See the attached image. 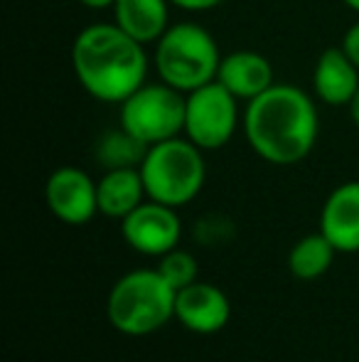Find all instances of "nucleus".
<instances>
[{
	"mask_svg": "<svg viewBox=\"0 0 359 362\" xmlns=\"http://www.w3.org/2000/svg\"><path fill=\"white\" fill-rule=\"evenodd\" d=\"M140 175H143L148 200L163 202L175 210L190 205L202 192L207 180L202 148L180 136L150 146L140 163Z\"/></svg>",
	"mask_w": 359,
	"mask_h": 362,
	"instance_id": "obj_5",
	"label": "nucleus"
},
{
	"mask_svg": "<svg viewBox=\"0 0 359 362\" xmlns=\"http://www.w3.org/2000/svg\"><path fill=\"white\" fill-rule=\"evenodd\" d=\"M158 272L165 281L170 284L175 291L187 288L190 284L197 281V272H200V264L185 249H173V252L163 254L158 264Z\"/></svg>",
	"mask_w": 359,
	"mask_h": 362,
	"instance_id": "obj_18",
	"label": "nucleus"
},
{
	"mask_svg": "<svg viewBox=\"0 0 359 362\" xmlns=\"http://www.w3.org/2000/svg\"><path fill=\"white\" fill-rule=\"evenodd\" d=\"M79 3L89 10H106V8H114L116 0H79Z\"/></svg>",
	"mask_w": 359,
	"mask_h": 362,
	"instance_id": "obj_21",
	"label": "nucleus"
},
{
	"mask_svg": "<svg viewBox=\"0 0 359 362\" xmlns=\"http://www.w3.org/2000/svg\"><path fill=\"white\" fill-rule=\"evenodd\" d=\"M96 190H99V212L114 219L128 217L148 197L140 168L106 170L101 180L96 182Z\"/></svg>",
	"mask_w": 359,
	"mask_h": 362,
	"instance_id": "obj_14",
	"label": "nucleus"
},
{
	"mask_svg": "<svg viewBox=\"0 0 359 362\" xmlns=\"http://www.w3.org/2000/svg\"><path fill=\"white\" fill-rule=\"evenodd\" d=\"M185 99L187 94L165 81L143 84L121 104V129L148 148L178 139L185 131Z\"/></svg>",
	"mask_w": 359,
	"mask_h": 362,
	"instance_id": "obj_6",
	"label": "nucleus"
},
{
	"mask_svg": "<svg viewBox=\"0 0 359 362\" xmlns=\"http://www.w3.org/2000/svg\"><path fill=\"white\" fill-rule=\"evenodd\" d=\"M342 49L350 54V59L359 67V20L345 33V40H342Z\"/></svg>",
	"mask_w": 359,
	"mask_h": 362,
	"instance_id": "obj_20",
	"label": "nucleus"
},
{
	"mask_svg": "<svg viewBox=\"0 0 359 362\" xmlns=\"http://www.w3.org/2000/svg\"><path fill=\"white\" fill-rule=\"evenodd\" d=\"M320 121L315 101L291 84H273L249 101L244 136L251 151L271 165H296L315 148Z\"/></svg>",
	"mask_w": 359,
	"mask_h": 362,
	"instance_id": "obj_1",
	"label": "nucleus"
},
{
	"mask_svg": "<svg viewBox=\"0 0 359 362\" xmlns=\"http://www.w3.org/2000/svg\"><path fill=\"white\" fill-rule=\"evenodd\" d=\"M175 318L197 335L219 333L231 318V305L226 293L214 284L195 281L178 291L175 298Z\"/></svg>",
	"mask_w": 359,
	"mask_h": 362,
	"instance_id": "obj_10",
	"label": "nucleus"
},
{
	"mask_svg": "<svg viewBox=\"0 0 359 362\" xmlns=\"http://www.w3.org/2000/svg\"><path fill=\"white\" fill-rule=\"evenodd\" d=\"M148 146L140 144L138 139L128 134L126 129L109 131L96 146V158L106 170H116V168H140Z\"/></svg>",
	"mask_w": 359,
	"mask_h": 362,
	"instance_id": "obj_17",
	"label": "nucleus"
},
{
	"mask_svg": "<svg viewBox=\"0 0 359 362\" xmlns=\"http://www.w3.org/2000/svg\"><path fill=\"white\" fill-rule=\"evenodd\" d=\"M47 207L64 224H87L99 212V190L89 173L74 165L57 168L44 185Z\"/></svg>",
	"mask_w": 359,
	"mask_h": 362,
	"instance_id": "obj_9",
	"label": "nucleus"
},
{
	"mask_svg": "<svg viewBox=\"0 0 359 362\" xmlns=\"http://www.w3.org/2000/svg\"><path fill=\"white\" fill-rule=\"evenodd\" d=\"M312 86L327 106H350L359 91V67L342 47H330L317 59Z\"/></svg>",
	"mask_w": 359,
	"mask_h": 362,
	"instance_id": "obj_12",
	"label": "nucleus"
},
{
	"mask_svg": "<svg viewBox=\"0 0 359 362\" xmlns=\"http://www.w3.org/2000/svg\"><path fill=\"white\" fill-rule=\"evenodd\" d=\"M320 232L340 254L359 252V180L342 182L327 195L320 212Z\"/></svg>",
	"mask_w": 359,
	"mask_h": 362,
	"instance_id": "obj_11",
	"label": "nucleus"
},
{
	"mask_svg": "<svg viewBox=\"0 0 359 362\" xmlns=\"http://www.w3.org/2000/svg\"><path fill=\"white\" fill-rule=\"evenodd\" d=\"M121 232L130 249L145 257H163L178 249L182 237V222L175 207L145 200L128 217L121 219Z\"/></svg>",
	"mask_w": 359,
	"mask_h": 362,
	"instance_id": "obj_8",
	"label": "nucleus"
},
{
	"mask_svg": "<svg viewBox=\"0 0 359 362\" xmlns=\"http://www.w3.org/2000/svg\"><path fill=\"white\" fill-rule=\"evenodd\" d=\"M155 47V69L160 81L182 94L209 84L219 74L221 54L209 30L197 23L170 25Z\"/></svg>",
	"mask_w": 359,
	"mask_h": 362,
	"instance_id": "obj_4",
	"label": "nucleus"
},
{
	"mask_svg": "<svg viewBox=\"0 0 359 362\" xmlns=\"http://www.w3.org/2000/svg\"><path fill=\"white\" fill-rule=\"evenodd\" d=\"M345 5L350 10H355V13H359V0H345Z\"/></svg>",
	"mask_w": 359,
	"mask_h": 362,
	"instance_id": "obj_23",
	"label": "nucleus"
},
{
	"mask_svg": "<svg viewBox=\"0 0 359 362\" xmlns=\"http://www.w3.org/2000/svg\"><path fill=\"white\" fill-rule=\"evenodd\" d=\"M239 124L236 96L219 81L190 91L185 99V136L202 151H219L234 139Z\"/></svg>",
	"mask_w": 359,
	"mask_h": 362,
	"instance_id": "obj_7",
	"label": "nucleus"
},
{
	"mask_svg": "<svg viewBox=\"0 0 359 362\" xmlns=\"http://www.w3.org/2000/svg\"><path fill=\"white\" fill-rule=\"evenodd\" d=\"M350 114H352V121H355V126L359 129V91H357V96L352 99V104H350Z\"/></svg>",
	"mask_w": 359,
	"mask_h": 362,
	"instance_id": "obj_22",
	"label": "nucleus"
},
{
	"mask_svg": "<svg viewBox=\"0 0 359 362\" xmlns=\"http://www.w3.org/2000/svg\"><path fill=\"white\" fill-rule=\"evenodd\" d=\"M178 291L158 269H135L114 284L106 300V315L118 333L143 338L175 318Z\"/></svg>",
	"mask_w": 359,
	"mask_h": 362,
	"instance_id": "obj_3",
	"label": "nucleus"
},
{
	"mask_svg": "<svg viewBox=\"0 0 359 362\" xmlns=\"http://www.w3.org/2000/svg\"><path fill=\"white\" fill-rule=\"evenodd\" d=\"M72 69L89 96L106 104H123L145 84L148 57L143 45L116 23H99L74 37Z\"/></svg>",
	"mask_w": 359,
	"mask_h": 362,
	"instance_id": "obj_2",
	"label": "nucleus"
},
{
	"mask_svg": "<svg viewBox=\"0 0 359 362\" xmlns=\"http://www.w3.org/2000/svg\"><path fill=\"white\" fill-rule=\"evenodd\" d=\"M173 5H178L180 10H187V13H207V10L219 8L224 0H170Z\"/></svg>",
	"mask_w": 359,
	"mask_h": 362,
	"instance_id": "obj_19",
	"label": "nucleus"
},
{
	"mask_svg": "<svg viewBox=\"0 0 359 362\" xmlns=\"http://www.w3.org/2000/svg\"><path fill=\"white\" fill-rule=\"evenodd\" d=\"M217 81L221 86L231 91L236 99H256L259 94H264L266 89H271L276 81H273V67L271 62L259 52H251V49H239V52H231L226 57H221L219 74Z\"/></svg>",
	"mask_w": 359,
	"mask_h": 362,
	"instance_id": "obj_13",
	"label": "nucleus"
},
{
	"mask_svg": "<svg viewBox=\"0 0 359 362\" xmlns=\"http://www.w3.org/2000/svg\"><path fill=\"white\" fill-rule=\"evenodd\" d=\"M170 0H116V25L140 45L158 42L170 28Z\"/></svg>",
	"mask_w": 359,
	"mask_h": 362,
	"instance_id": "obj_15",
	"label": "nucleus"
},
{
	"mask_svg": "<svg viewBox=\"0 0 359 362\" xmlns=\"http://www.w3.org/2000/svg\"><path fill=\"white\" fill-rule=\"evenodd\" d=\"M337 249L332 247V242L322 232L308 234L300 242H296V247L288 254V269L296 279L303 281H312L320 279L322 274H327V269L335 262Z\"/></svg>",
	"mask_w": 359,
	"mask_h": 362,
	"instance_id": "obj_16",
	"label": "nucleus"
}]
</instances>
